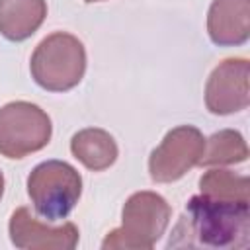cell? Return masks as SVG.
<instances>
[{"instance_id": "1", "label": "cell", "mask_w": 250, "mask_h": 250, "mask_svg": "<svg viewBox=\"0 0 250 250\" xmlns=\"http://www.w3.org/2000/svg\"><path fill=\"white\" fill-rule=\"evenodd\" d=\"M174 234L170 246L246 248L250 244V201L193 195Z\"/></svg>"}, {"instance_id": "2", "label": "cell", "mask_w": 250, "mask_h": 250, "mask_svg": "<svg viewBox=\"0 0 250 250\" xmlns=\"http://www.w3.org/2000/svg\"><path fill=\"white\" fill-rule=\"evenodd\" d=\"M172 209L156 191H135L123 205L121 227L107 232L102 248L148 250L152 248L170 223Z\"/></svg>"}, {"instance_id": "3", "label": "cell", "mask_w": 250, "mask_h": 250, "mask_svg": "<svg viewBox=\"0 0 250 250\" xmlns=\"http://www.w3.org/2000/svg\"><path fill=\"white\" fill-rule=\"evenodd\" d=\"M29 70L37 86L47 92L72 90L84 78L86 49L72 33L55 31L35 47Z\"/></svg>"}, {"instance_id": "4", "label": "cell", "mask_w": 250, "mask_h": 250, "mask_svg": "<svg viewBox=\"0 0 250 250\" xmlns=\"http://www.w3.org/2000/svg\"><path fill=\"white\" fill-rule=\"evenodd\" d=\"M82 193V176L64 160H45L27 176V195L39 217L61 221L70 215Z\"/></svg>"}, {"instance_id": "5", "label": "cell", "mask_w": 250, "mask_h": 250, "mask_svg": "<svg viewBox=\"0 0 250 250\" xmlns=\"http://www.w3.org/2000/svg\"><path fill=\"white\" fill-rule=\"evenodd\" d=\"M51 117L31 102H10L0 107V154L23 158L51 141Z\"/></svg>"}, {"instance_id": "6", "label": "cell", "mask_w": 250, "mask_h": 250, "mask_svg": "<svg viewBox=\"0 0 250 250\" xmlns=\"http://www.w3.org/2000/svg\"><path fill=\"white\" fill-rule=\"evenodd\" d=\"M205 148L203 133L193 125H180L170 129L162 143L150 152L148 172L158 184H170L184 178L199 158Z\"/></svg>"}, {"instance_id": "7", "label": "cell", "mask_w": 250, "mask_h": 250, "mask_svg": "<svg viewBox=\"0 0 250 250\" xmlns=\"http://www.w3.org/2000/svg\"><path fill=\"white\" fill-rule=\"evenodd\" d=\"M250 62L246 59H225L219 62L205 84V105L215 115L242 111L250 104Z\"/></svg>"}, {"instance_id": "8", "label": "cell", "mask_w": 250, "mask_h": 250, "mask_svg": "<svg viewBox=\"0 0 250 250\" xmlns=\"http://www.w3.org/2000/svg\"><path fill=\"white\" fill-rule=\"evenodd\" d=\"M8 232L12 244L21 250H72L78 244V229L74 223L47 225L27 207L12 213Z\"/></svg>"}, {"instance_id": "9", "label": "cell", "mask_w": 250, "mask_h": 250, "mask_svg": "<svg viewBox=\"0 0 250 250\" xmlns=\"http://www.w3.org/2000/svg\"><path fill=\"white\" fill-rule=\"evenodd\" d=\"M207 33L219 47H238L250 37V0H213Z\"/></svg>"}, {"instance_id": "10", "label": "cell", "mask_w": 250, "mask_h": 250, "mask_svg": "<svg viewBox=\"0 0 250 250\" xmlns=\"http://www.w3.org/2000/svg\"><path fill=\"white\" fill-rule=\"evenodd\" d=\"M45 16V0H0V35L8 41H25L41 27Z\"/></svg>"}, {"instance_id": "11", "label": "cell", "mask_w": 250, "mask_h": 250, "mask_svg": "<svg viewBox=\"0 0 250 250\" xmlns=\"http://www.w3.org/2000/svg\"><path fill=\"white\" fill-rule=\"evenodd\" d=\"M70 152L78 162H82L92 172L107 170L119 156L115 139L107 131L98 127L78 131L70 139Z\"/></svg>"}, {"instance_id": "12", "label": "cell", "mask_w": 250, "mask_h": 250, "mask_svg": "<svg viewBox=\"0 0 250 250\" xmlns=\"http://www.w3.org/2000/svg\"><path fill=\"white\" fill-rule=\"evenodd\" d=\"M248 158V146L240 131L221 129L205 139V148L199 158V166H229Z\"/></svg>"}, {"instance_id": "13", "label": "cell", "mask_w": 250, "mask_h": 250, "mask_svg": "<svg viewBox=\"0 0 250 250\" xmlns=\"http://www.w3.org/2000/svg\"><path fill=\"white\" fill-rule=\"evenodd\" d=\"M248 189H250V184L244 174H234L223 168L209 170L199 178V191L203 195L217 197V199L250 201Z\"/></svg>"}, {"instance_id": "14", "label": "cell", "mask_w": 250, "mask_h": 250, "mask_svg": "<svg viewBox=\"0 0 250 250\" xmlns=\"http://www.w3.org/2000/svg\"><path fill=\"white\" fill-rule=\"evenodd\" d=\"M2 193H4V176H2V170H0V199H2Z\"/></svg>"}, {"instance_id": "15", "label": "cell", "mask_w": 250, "mask_h": 250, "mask_svg": "<svg viewBox=\"0 0 250 250\" xmlns=\"http://www.w3.org/2000/svg\"><path fill=\"white\" fill-rule=\"evenodd\" d=\"M84 2H102V0H84Z\"/></svg>"}]
</instances>
